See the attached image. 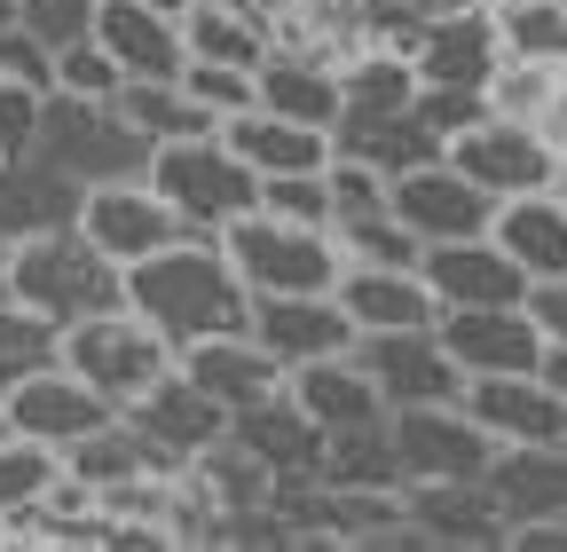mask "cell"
I'll list each match as a JSON object with an SVG mask.
<instances>
[{
  "mask_svg": "<svg viewBox=\"0 0 567 552\" xmlns=\"http://www.w3.org/2000/svg\"><path fill=\"white\" fill-rule=\"evenodd\" d=\"M126 308L182 356V348H197V339H213V331H245L252 293L229 268L221 237H174V245L142 253L126 268Z\"/></svg>",
  "mask_w": 567,
  "mask_h": 552,
  "instance_id": "obj_1",
  "label": "cell"
},
{
  "mask_svg": "<svg viewBox=\"0 0 567 552\" xmlns=\"http://www.w3.org/2000/svg\"><path fill=\"white\" fill-rule=\"evenodd\" d=\"M0 293L63 331L80 316L126 308V268L111 253H95L80 237V222H63V229H32V237H17L9 253H0Z\"/></svg>",
  "mask_w": 567,
  "mask_h": 552,
  "instance_id": "obj_2",
  "label": "cell"
},
{
  "mask_svg": "<svg viewBox=\"0 0 567 552\" xmlns=\"http://www.w3.org/2000/svg\"><path fill=\"white\" fill-rule=\"evenodd\" d=\"M142 182H151L174 222L189 237H221L237 214H252L260 205V174L221 143V134H182V143H151V166H142Z\"/></svg>",
  "mask_w": 567,
  "mask_h": 552,
  "instance_id": "obj_3",
  "label": "cell"
},
{
  "mask_svg": "<svg viewBox=\"0 0 567 552\" xmlns=\"http://www.w3.org/2000/svg\"><path fill=\"white\" fill-rule=\"evenodd\" d=\"M32 159H48L55 174H71L80 190L95 182H134L151 166V143L111 111V103H87V95H40V143Z\"/></svg>",
  "mask_w": 567,
  "mask_h": 552,
  "instance_id": "obj_4",
  "label": "cell"
},
{
  "mask_svg": "<svg viewBox=\"0 0 567 552\" xmlns=\"http://www.w3.org/2000/svg\"><path fill=\"white\" fill-rule=\"evenodd\" d=\"M221 253H229V268L245 276V293H331L339 268H347L331 229L276 222V214H260V205L221 229Z\"/></svg>",
  "mask_w": 567,
  "mask_h": 552,
  "instance_id": "obj_5",
  "label": "cell"
},
{
  "mask_svg": "<svg viewBox=\"0 0 567 552\" xmlns=\"http://www.w3.org/2000/svg\"><path fill=\"white\" fill-rule=\"evenodd\" d=\"M63 371H80L111 410H126L151 379L174 371V348L142 324L134 308H103V316H80V324H63V348H55Z\"/></svg>",
  "mask_w": 567,
  "mask_h": 552,
  "instance_id": "obj_6",
  "label": "cell"
},
{
  "mask_svg": "<svg viewBox=\"0 0 567 552\" xmlns=\"http://www.w3.org/2000/svg\"><path fill=\"white\" fill-rule=\"evenodd\" d=\"M442 159L473 182V190H488V197H528V190H551L559 182V143L536 126V119H505V111H481L473 126H457L450 143H442Z\"/></svg>",
  "mask_w": 567,
  "mask_h": 552,
  "instance_id": "obj_7",
  "label": "cell"
},
{
  "mask_svg": "<svg viewBox=\"0 0 567 552\" xmlns=\"http://www.w3.org/2000/svg\"><path fill=\"white\" fill-rule=\"evenodd\" d=\"M118 419L142 435V450H151V466H158V473H182V466H197L213 442L229 435V410L213 402L197 379H182V364H174L166 379H151V387H142V395L118 410Z\"/></svg>",
  "mask_w": 567,
  "mask_h": 552,
  "instance_id": "obj_8",
  "label": "cell"
},
{
  "mask_svg": "<svg viewBox=\"0 0 567 552\" xmlns=\"http://www.w3.org/2000/svg\"><path fill=\"white\" fill-rule=\"evenodd\" d=\"M354 364L379 387L386 410H417V402H457L465 371L450 364V348L434 339V324H402V331H354Z\"/></svg>",
  "mask_w": 567,
  "mask_h": 552,
  "instance_id": "obj_9",
  "label": "cell"
},
{
  "mask_svg": "<svg viewBox=\"0 0 567 552\" xmlns=\"http://www.w3.org/2000/svg\"><path fill=\"white\" fill-rule=\"evenodd\" d=\"M386 442L402 481H481L488 466V435L465 419V402H417V410H386Z\"/></svg>",
  "mask_w": 567,
  "mask_h": 552,
  "instance_id": "obj_10",
  "label": "cell"
},
{
  "mask_svg": "<svg viewBox=\"0 0 567 552\" xmlns=\"http://www.w3.org/2000/svg\"><path fill=\"white\" fill-rule=\"evenodd\" d=\"M434 339L450 348V364L465 379H496V371H536L544 364V324L528 300H496V308H442Z\"/></svg>",
  "mask_w": 567,
  "mask_h": 552,
  "instance_id": "obj_11",
  "label": "cell"
},
{
  "mask_svg": "<svg viewBox=\"0 0 567 552\" xmlns=\"http://www.w3.org/2000/svg\"><path fill=\"white\" fill-rule=\"evenodd\" d=\"M386 214L417 237V245H450V237H481L488 214H496V197L473 190L450 159H425L410 174H386Z\"/></svg>",
  "mask_w": 567,
  "mask_h": 552,
  "instance_id": "obj_12",
  "label": "cell"
},
{
  "mask_svg": "<svg viewBox=\"0 0 567 552\" xmlns=\"http://www.w3.org/2000/svg\"><path fill=\"white\" fill-rule=\"evenodd\" d=\"M103 419H118V410H111L80 371H63V364H48V371H32V379H17L9 395H0V427L24 435V442H40V450L80 442V435H95Z\"/></svg>",
  "mask_w": 567,
  "mask_h": 552,
  "instance_id": "obj_13",
  "label": "cell"
},
{
  "mask_svg": "<svg viewBox=\"0 0 567 552\" xmlns=\"http://www.w3.org/2000/svg\"><path fill=\"white\" fill-rule=\"evenodd\" d=\"M80 237H87L95 253H111L118 268H134L142 253H158V245H174V237H189V229L174 222V205L134 174V182H95V190H80Z\"/></svg>",
  "mask_w": 567,
  "mask_h": 552,
  "instance_id": "obj_14",
  "label": "cell"
},
{
  "mask_svg": "<svg viewBox=\"0 0 567 552\" xmlns=\"http://www.w3.org/2000/svg\"><path fill=\"white\" fill-rule=\"evenodd\" d=\"M417 276H425V293H434V308H496V300H528L536 293L520 276V260L496 245L488 229L481 237H450V245H425Z\"/></svg>",
  "mask_w": 567,
  "mask_h": 552,
  "instance_id": "obj_15",
  "label": "cell"
},
{
  "mask_svg": "<svg viewBox=\"0 0 567 552\" xmlns=\"http://www.w3.org/2000/svg\"><path fill=\"white\" fill-rule=\"evenodd\" d=\"M245 331L292 371V364H316V356H347L354 348V316L331 300V293H252V316Z\"/></svg>",
  "mask_w": 567,
  "mask_h": 552,
  "instance_id": "obj_16",
  "label": "cell"
},
{
  "mask_svg": "<svg viewBox=\"0 0 567 552\" xmlns=\"http://www.w3.org/2000/svg\"><path fill=\"white\" fill-rule=\"evenodd\" d=\"M465 419L505 450V442H567V395L544 387L536 371H496V379H465Z\"/></svg>",
  "mask_w": 567,
  "mask_h": 552,
  "instance_id": "obj_17",
  "label": "cell"
},
{
  "mask_svg": "<svg viewBox=\"0 0 567 552\" xmlns=\"http://www.w3.org/2000/svg\"><path fill=\"white\" fill-rule=\"evenodd\" d=\"M229 442H237L268 481H316V473H323V427H316L284 387L260 395V402H245V410H229Z\"/></svg>",
  "mask_w": 567,
  "mask_h": 552,
  "instance_id": "obj_18",
  "label": "cell"
},
{
  "mask_svg": "<svg viewBox=\"0 0 567 552\" xmlns=\"http://www.w3.org/2000/svg\"><path fill=\"white\" fill-rule=\"evenodd\" d=\"M488 505L505 513V529L520 521H567V442H505L481 466Z\"/></svg>",
  "mask_w": 567,
  "mask_h": 552,
  "instance_id": "obj_19",
  "label": "cell"
},
{
  "mask_svg": "<svg viewBox=\"0 0 567 552\" xmlns=\"http://www.w3.org/2000/svg\"><path fill=\"white\" fill-rule=\"evenodd\" d=\"M496 63H505V24L481 17V9L434 17V24L410 40V72H417V88H488Z\"/></svg>",
  "mask_w": 567,
  "mask_h": 552,
  "instance_id": "obj_20",
  "label": "cell"
},
{
  "mask_svg": "<svg viewBox=\"0 0 567 552\" xmlns=\"http://www.w3.org/2000/svg\"><path fill=\"white\" fill-rule=\"evenodd\" d=\"M95 48L126 80H182V17H158L151 0H95Z\"/></svg>",
  "mask_w": 567,
  "mask_h": 552,
  "instance_id": "obj_21",
  "label": "cell"
},
{
  "mask_svg": "<svg viewBox=\"0 0 567 552\" xmlns=\"http://www.w3.org/2000/svg\"><path fill=\"white\" fill-rule=\"evenodd\" d=\"M402 521L417 544H505V513L481 481H402Z\"/></svg>",
  "mask_w": 567,
  "mask_h": 552,
  "instance_id": "obj_22",
  "label": "cell"
},
{
  "mask_svg": "<svg viewBox=\"0 0 567 552\" xmlns=\"http://www.w3.org/2000/svg\"><path fill=\"white\" fill-rule=\"evenodd\" d=\"M174 364H182V379H197L221 410H245V402H260V395L284 387V364L260 348L252 331H213V339H197V348H182Z\"/></svg>",
  "mask_w": 567,
  "mask_h": 552,
  "instance_id": "obj_23",
  "label": "cell"
},
{
  "mask_svg": "<svg viewBox=\"0 0 567 552\" xmlns=\"http://www.w3.org/2000/svg\"><path fill=\"white\" fill-rule=\"evenodd\" d=\"M488 237L520 260V276H528V285H559V276H567V205H559V190L496 197Z\"/></svg>",
  "mask_w": 567,
  "mask_h": 552,
  "instance_id": "obj_24",
  "label": "cell"
},
{
  "mask_svg": "<svg viewBox=\"0 0 567 552\" xmlns=\"http://www.w3.org/2000/svg\"><path fill=\"white\" fill-rule=\"evenodd\" d=\"M284 395H292V402L308 410V419H316L323 435L379 427V419H386L379 387L363 379V364H354V356H316V364H292V371H284Z\"/></svg>",
  "mask_w": 567,
  "mask_h": 552,
  "instance_id": "obj_25",
  "label": "cell"
},
{
  "mask_svg": "<svg viewBox=\"0 0 567 552\" xmlns=\"http://www.w3.org/2000/svg\"><path fill=\"white\" fill-rule=\"evenodd\" d=\"M331 300L354 316V331H402V324H434L442 316L417 268H371V260H347Z\"/></svg>",
  "mask_w": 567,
  "mask_h": 552,
  "instance_id": "obj_26",
  "label": "cell"
},
{
  "mask_svg": "<svg viewBox=\"0 0 567 552\" xmlns=\"http://www.w3.org/2000/svg\"><path fill=\"white\" fill-rule=\"evenodd\" d=\"M252 103L276 111V119H300V126H339V63L323 55H260L252 63Z\"/></svg>",
  "mask_w": 567,
  "mask_h": 552,
  "instance_id": "obj_27",
  "label": "cell"
},
{
  "mask_svg": "<svg viewBox=\"0 0 567 552\" xmlns=\"http://www.w3.org/2000/svg\"><path fill=\"white\" fill-rule=\"evenodd\" d=\"M221 143L252 166V174H316L331 159V134L323 126H300V119H276V111H237L221 119Z\"/></svg>",
  "mask_w": 567,
  "mask_h": 552,
  "instance_id": "obj_28",
  "label": "cell"
},
{
  "mask_svg": "<svg viewBox=\"0 0 567 552\" xmlns=\"http://www.w3.org/2000/svg\"><path fill=\"white\" fill-rule=\"evenodd\" d=\"M63 222H80V182L55 174L48 159L0 166V253L17 237H32V229H63Z\"/></svg>",
  "mask_w": 567,
  "mask_h": 552,
  "instance_id": "obj_29",
  "label": "cell"
},
{
  "mask_svg": "<svg viewBox=\"0 0 567 552\" xmlns=\"http://www.w3.org/2000/svg\"><path fill=\"white\" fill-rule=\"evenodd\" d=\"M331 151L363 159V166H379V174H410V166H425V159H442V134L425 126L417 111H386V119H339V126H331Z\"/></svg>",
  "mask_w": 567,
  "mask_h": 552,
  "instance_id": "obj_30",
  "label": "cell"
},
{
  "mask_svg": "<svg viewBox=\"0 0 567 552\" xmlns=\"http://www.w3.org/2000/svg\"><path fill=\"white\" fill-rule=\"evenodd\" d=\"M182 48L197 63H237V72H252L268 55V24L245 9V0H189L182 9Z\"/></svg>",
  "mask_w": 567,
  "mask_h": 552,
  "instance_id": "obj_31",
  "label": "cell"
},
{
  "mask_svg": "<svg viewBox=\"0 0 567 552\" xmlns=\"http://www.w3.org/2000/svg\"><path fill=\"white\" fill-rule=\"evenodd\" d=\"M111 111L142 134V143H182V134H221L213 126V111H197L182 95V80H118Z\"/></svg>",
  "mask_w": 567,
  "mask_h": 552,
  "instance_id": "obj_32",
  "label": "cell"
},
{
  "mask_svg": "<svg viewBox=\"0 0 567 552\" xmlns=\"http://www.w3.org/2000/svg\"><path fill=\"white\" fill-rule=\"evenodd\" d=\"M55 458H63V473H71V481H87L95 498H103V490H118V481H142V473H158V466H151V450H142V435H134L126 419H103L95 435L63 442Z\"/></svg>",
  "mask_w": 567,
  "mask_h": 552,
  "instance_id": "obj_33",
  "label": "cell"
},
{
  "mask_svg": "<svg viewBox=\"0 0 567 552\" xmlns=\"http://www.w3.org/2000/svg\"><path fill=\"white\" fill-rule=\"evenodd\" d=\"M331 490H402V466H394V442H386V419L379 427H347V435H323V473Z\"/></svg>",
  "mask_w": 567,
  "mask_h": 552,
  "instance_id": "obj_34",
  "label": "cell"
},
{
  "mask_svg": "<svg viewBox=\"0 0 567 552\" xmlns=\"http://www.w3.org/2000/svg\"><path fill=\"white\" fill-rule=\"evenodd\" d=\"M410 103H417V72L394 48H379V55L339 72V119H386V111H410Z\"/></svg>",
  "mask_w": 567,
  "mask_h": 552,
  "instance_id": "obj_35",
  "label": "cell"
},
{
  "mask_svg": "<svg viewBox=\"0 0 567 552\" xmlns=\"http://www.w3.org/2000/svg\"><path fill=\"white\" fill-rule=\"evenodd\" d=\"M55 450H40V442H24V435H9L0 427V529H17L40 498H48V481H55Z\"/></svg>",
  "mask_w": 567,
  "mask_h": 552,
  "instance_id": "obj_36",
  "label": "cell"
},
{
  "mask_svg": "<svg viewBox=\"0 0 567 552\" xmlns=\"http://www.w3.org/2000/svg\"><path fill=\"white\" fill-rule=\"evenodd\" d=\"M55 348H63V331H55L48 316H32V308H17L9 293H0V395H9L17 379H32V371H48Z\"/></svg>",
  "mask_w": 567,
  "mask_h": 552,
  "instance_id": "obj_37",
  "label": "cell"
},
{
  "mask_svg": "<svg viewBox=\"0 0 567 552\" xmlns=\"http://www.w3.org/2000/svg\"><path fill=\"white\" fill-rule=\"evenodd\" d=\"M488 111H505V119H536L544 126V111H551V95H559V80H551V63H536V55H513L505 48V63L488 72Z\"/></svg>",
  "mask_w": 567,
  "mask_h": 552,
  "instance_id": "obj_38",
  "label": "cell"
},
{
  "mask_svg": "<svg viewBox=\"0 0 567 552\" xmlns=\"http://www.w3.org/2000/svg\"><path fill=\"white\" fill-rule=\"evenodd\" d=\"M323 190H331V229L363 222V214H386V174L363 166V159H347V151L323 159Z\"/></svg>",
  "mask_w": 567,
  "mask_h": 552,
  "instance_id": "obj_39",
  "label": "cell"
},
{
  "mask_svg": "<svg viewBox=\"0 0 567 552\" xmlns=\"http://www.w3.org/2000/svg\"><path fill=\"white\" fill-rule=\"evenodd\" d=\"M331 237H339V260H371V268H417V253H425L394 214H363V222H347Z\"/></svg>",
  "mask_w": 567,
  "mask_h": 552,
  "instance_id": "obj_40",
  "label": "cell"
},
{
  "mask_svg": "<svg viewBox=\"0 0 567 552\" xmlns=\"http://www.w3.org/2000/svg\"><path fill=\"white\" fill-rule=\"evenodd\" d=\"M118 80H126V72H118V63L95 48V32L55 48V95H87V103H111V95H118Z\"/></svg>",
  "mask_w": 567,
  "mask_h": 552,
  "instance_id": "obj_41",
  "label": "cell"
},
{
  "mask_svg": "<svg viewBox=\"0 0 567 552\" xmlns=\"http://www.w3.org/2000/svg\"><path fill=\"white\" fill-rule=\"evenodd\" d=\"M182 95L197 103V111H213V126L221 119H237V111H252V72H237V63H182Z\"/></svg>",
  "mask_w": 567,
  "mask_h": 552,
  "instance_id": "obj_42",
  "label": "cell"
},
{
  "mask_svg": "<svg viewBox=\"0 0 567 552\" xmlns=\"http://www.w3.org/2000/svg\"><path fill=\"white\" fill-rule=\"evenodd\" d=\"M260 214H276V222H308V229H331V190H323V166H316V174H260Z\"/></svg>",
  "mask_w": 567,
  "mask_h": 552,
  "instance_id": "obj_43",
  "label": "cell"
},
{
  "mask_svg": "<svg viewBox=\"0 0 567 552\" xmlns=\"http://www.w3.org/2000/svg\"><path fill=\"white\" fill-rule=\"evenodd\" d=\"M0 80L55 95V48H48L40 32H24V24H0Z\"/></svg>",
  "mask_w": 567,
  "mask_h": 552,
  "instance_id": "obj_44",
  "label": "cell"
},
{
  "mask_svg": "<svg viewBox=\"0 0 567 552\" xmlns=\"http://www.w3.org/2000/svg\"><path fill=\"white\" fill-rule=\"evenodd\" d=\"M32 143H40V88L0 80V166L32 159Z\"/></svg>",
  "mask_w": 567,
  "mask_h": 552,
  "instance_id": "obj_45",
  "label": "cell"
},
{
  "mask_svg": "<svg viewBox=\"0 0 567 552\" xmlns=\"http://www.w3.org/2000/svg\"><path fill=\"white\" fill-rule=\"evenodd\" d=\"M17 24L40 32L48 48H63V40H87L95 32V0H17Z\"/></svg>",
  "mask_w": 567,
  "mask_h": 552,
  "instance_id": "obj_46",
  "label": "cell"
},
{
  "mask_svg": "<svg viewBox=\"0 0 567 552\" xmlns=\"http://www.w3.org/2000/svg\"><path fill=\"white\" fill-rule=\"evenodd\" d=\"M410 111H417V119L450 143L457 126H473V119L488 111V95H481V88H417V103H410Z\"/></svg>",
  "mask_w": 567,
  "mask_h": 552,
  "instance_id": "obj_47",
  "label": "cell"
},
{
  "mask_svg": "<svg viewBox=\"0 0 567 552\" xmlns=\"http://www.w3.org/2000/svg\"><path fill=\"white\" fill-rule=\"evenodd\" d=\"M505 544H520V552H567V521H520V529H505Z\"/></svg>",
  "mask_w": 567,
  "mask_h": 552,
  "instance_id": "obj_48",
  "label": "cell"
},
{
  "mask_svg": "<svg viewBox=\"0 0 567 552\" xmlns=\"http://www.w3.org/2000/svg\"><path fill=\"white\" fill-rule=\"evenodd\" d=\"M536 379L567 395V339H544V364H536Z\"/></svg>",
  "mask_w": 567,
  "mask_h": 552,
  "instance_id": "obj_49",
  "label": "cell"
},
{
  "mask_svg": "<svg viewBox=\"0 0 567 552\" xmlns=\"http://www.w3.org/2000/svg\"><path fill=\"white\" fill-rule=\"evenodd\" d=\"M544 134H551V143H559V159H567V88L551 95V111H544Z\"/></svg>",
  "mask_w": 567,
  "mask_h": 552,
  "instance_id": "obj_50",
  "label": "cell"
},
{
  "mask_svg": "<svg viewBox=\"0 0 567 552\" xmlns=\"http://www.w3.org/2000/svg\"><path fill=\"white\" fill-rule=\"evenodd\" d=\"M151 9H158V17H182V9H189V0H151Z\"/></svg>",
  "mask_w": 567,
  "mask_h": 552,
  "instance_id": "obj_51",
  "label": "cell"
},
{
  "mask_svg": "<svg viewBox=\"0 0 567 552\" xmlns=\"http://www.w3.org/2000/svg\"><path fill=\"white\" fill-rule=\"evenodd\" d=\"M0 24H17V0H0Z\"/></svg>",
  "mask_w": 567,
  "mask_h": 552,
  "instance_id": "obj_52",
  "label": "cell"
},
{
  "mask_svg": "<svg viewBox=\"0 0 567 552\" xmlns=\"http://www.w3.org/2000/svg\"><path fill=\"white\" fill-rule=\"evenodd\" d=\"M551 190H559V205H567V166H559V182H551Z\"/></svg>",
  "mask_w": 567,
  "mask_h": 552,
  "instance_id": "obj_53",
  "label": "cell"
}]
</instances>
